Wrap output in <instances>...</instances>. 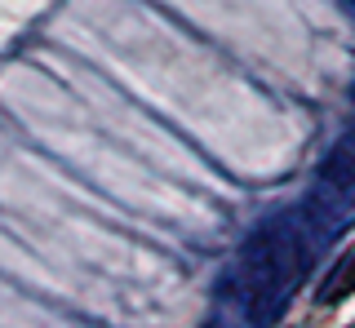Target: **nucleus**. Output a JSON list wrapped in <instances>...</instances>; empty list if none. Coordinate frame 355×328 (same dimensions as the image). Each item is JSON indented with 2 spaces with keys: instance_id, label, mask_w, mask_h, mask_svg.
Returning <instances> with one entry per match:
<instances>
[{
  "instance_id": "1",
  "label": "nucleus",
  "mask_w": 355,
  "mask_h": 328,
  "mask_svg": "<svg viewBox=\"0 0 355 328\" xmlns=\"http://www.w3.org/2000/svg\"><path fill=\"white\" fill-rule=\"evenodd\" d=\"M302 235L288 217L266 222L244 248V293H249V320L271 324L275 315L288 306L297 275H302Z\"/></svg>"
},
{
  "instance_id": "2",
  "label": "nucleus",
  "mask_w": 355,
  "mask_h": 328,
  "mask_svg": "<svg viewBox=\"0 0 355 328\" xmlns=\"http://www.w3.org/2000/svg\"><path fill=\"white\" fill-rule=\"evenodd\" d=\"M351 289H355V253L347 257V266H342L338 275H333V280L324 284V289H320V302H342Z\"/></svg>"
}]
</instances>
